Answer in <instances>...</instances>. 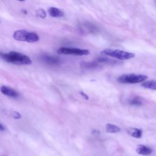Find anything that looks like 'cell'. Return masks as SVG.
I'll list each match as a JSON object with an SVG mask.
<instances>
[{
  "label": "cell",
  "mask_w": 156,
  "mask_h": 156,
  "mask_svg": "<svg viewBox=\"0 0 156 156\" xmlns=\"http://www.w3.org/2000/svg\"></svg>",
  "instance_id": "ffe728a7"
},
{
  "label": "cell",
  "mask_w": 156,
  "mask_h": 156,
  "mask_svg": "<svg viewBox=\"0 0 156 156\" xmlns=\"http://www.w3.org/2000/svg\"><path fill=\"white\" fill-rule=\"evenodd\" d=\"M22 11L23 12V14H27V11H26L25 9H22Z\"/></svg>",
  "instance_id": "d6986e66"
},
{
  "label": "cell",
  "mask_w": 156,
  "mask_h": 156,
  "mask_svg": "<svg viewBox=\"0 0 156 156\" xmlns=\"http://www.w3.org/2000/svg\"><path fill=\"white\" fill-rule=\"evenodd\" d=\"M148 76L143 74H123L118 78L117 81L121 84H137L142 82Z\"/></svg>",
  "instance_id": "277c9868"
},
{
  "label": "cell",
  "mask_w": 156,
  "mask_h": 156,
  "mask_svg": "<svg viewBox=\"0 0 156 156\" xmlns=\"http://www.w3.org/2000/svg\"><path fill=\"white\" fill-rule=\"evenodd\" d=\"M36 15L42 18H46L47 17V13L46 12H45V11L44 9H38L37 11H36Z\"/></svg>",
  "instance_id": "9a60e30c"
},
{
  "label": "cell",
  "mask_w": 156,
  "mask_h": 156,
  "mask_svg": "<svg viewBox=\"0 0 156 156\" xmlns=\"http://www.w3.org/2000/svg\"><path fill=\"white\" fill-rule=\"evenodd\" d=\"M42 59L45 62L51 65H57L60 62V60L59 58L55 56H49V55H43V56H42Z\"/></svg>",
  "instance_id": "52a82bcc"
},
{
  "label": "cell",
  "mask_w": 156,
  "mask_h": 156,
  "mask_svg": "<svg viewBox=\"0 0 156 156\" xmlns=\"http://www.w3.org/2000/svg\"><path fill=\"white\" fill-rule=\"evenodd\" d=\"M57 54L62 55H74V56H87L90 52L87 49H82L76 48H66L61 47L57 49Z\"/></svg>",
  "instance_id": "5b68a950"
},
{
  "label": "cell",
  "mask_w": 156,
  "mask_h": 156,
  "mask_svg": "<svg viewBox=\"0 0 156 156\" xmlns=\"http://www.w3.org/2000/svg\"><path fill=\"white\" fill-rule=\"evenodd\" d=\"M142 86L145 88L156 90V80H149L144 82L142 84Z\"/></svg>",
  "instance_id": "7c38bea8"
},
{
  "label": "cell",
  "mask_w": 156,
  "mask_h": 156,
  "mask_svg": "<svg viewBox=\"0 0 156 156\" xmlns=\"http://www.w3.org/2000/svg\"><path fill=\"white\" fill-rule=\"evenodd\" d=\"M101 54L106 56L117 58L119 60H129L134 58L135 56L132 53H129L127 51H122L120 49H105L101 51Z\"/></svg>",
  "instance_id": "3957f363"
},
{
  "label": "cell",
  "mask_w": 156,
  "mask_h": 156,
  "mask_svg": "<svg viewBox=\"0 0 156 156\" xmlns=\"http://www.w3.org/2000/svg\"><path fill=\"white\" fill-rule=\"evenodd\" d=\"M99 67V65L97 63L95 62H81L80 63V67L85 69L95 68Z\"/></svg>",
  "instance_id": "4fadbf2b"
},
{
  "label": "cell",
  "mask_w": 156,
  "mask_h": 156,
  "mask_svg": "<svg viewBox=\"0 0 156 156\" xmlns=\"http://www.w3.org/2000/svg\"><path fill=\"white\" fill-rule=\"evenodd\" d=\"M105 131L108 133H117L121 131V129L117 126L113 124H107L105 125Z\"/></svg>",
  "instance_id": "8fae6325"
},
{
  "label": "cell",
  "mask_w": 156,
  "mask_h": 156,
  "mask_svg": "<svg viewBox=\"0 0 156 156\" xmlns=\"http://www.w3.org/2000/svg\"><path fill=\"white\" fill-rule=\"evenodd\" d=\"M80 95H82V96L84 97V98H85V99H88V97L87 96V95H86V94H85V93H84V92H80Z\"/></svg>",
  "instance_id": "e0dca14e"
},
{
  "label": "cell",
  "mask_w": 156,
  "mask_h": 156,
  "mask_svg": "<svg viewBox=\"0 0 156 156\" xmlns=\"http://www.w3.org/2000/svg\"><path fill=\"white\" fill-rule=\"evenodd\" d=\"M4 130H5V127L2 124L0 123V131H4Z\"/></svg>",
  "instance_id": "ac0fdd59"
},
{
  "label": "cell",
  "mask_w": 156,
  "mask_h": 156,
  "mask_svg": "<svg viewBox=\"0 0 156 156\" xmlns=\"http://www.w3.org/2000/svg\"><path fill=\"white\" fill-rule=\"evenodd\" d=\"M15 40L20 42H26L28 43H34L38 42L40 37L38 35L32 32H28L25 30H18L13 34Z\"/></svg>",
  "instance_id": "7a4b0ae2"
},
{
  "label": "cell",
  "mask_w": 156,
  "mask_h": 156,
  "mask_svg": "<svg viewBox=\"0 0 156 156\" xmlns=\"http://www.w3.org/2000/svg\"><path fill=\"white\" fill-rule=\"evenodd\" d=\"M49 15L52 17H62L63 16V12L58 8L56 7H49L48 11Z\"/></svg>",
  "instance_id": "30bf717a"
},
{
  "label": "cell",
  "mask_w": 156,
  "mask_h": 156,
  "mask_svg": "<svg viewBox=\"0 0 156 156\" xmlns=\"http://www.w3.org/2000/svg\"><path fill=\"white\" fill-rule=\"evenodd\" d=\"M128 134L135 138H140L142 136V130L136 128H129L127 129Z\"/></svg>",
  "instance_id": "9c48e42d"
},
{
  "label": "cell",
  "mask_w": 156,
  "mask_h": 156,
  "mask_svg": "<svg viewBox=\"0 0 156 156\" xmlns=\"http://www.w3.org/2000/svg\"><path fill=\"white\" fill-rule=\"evenodd\" d=\"M136 151L138 154L148 155L153 153V150L143 145H138L136 147Z\"/></svg>",
  "instance_id": "ba28073f"
},
{
  "label": "cell",
  "mask_w": 156,
  "mask_h": 156,
  "mask_svg": "<svg viewBox=\"0 0 156 156\" xmlns=\"http://www.w3.org/2000/svg\"><path fill=\"white\" fill-rule=\"evenodd\" d=\"M11 115H12V117L15 119H20L22 118V115H20L18 112H16V111L13 112Z\"/></svg>",
  "instance_id": "2e32d148"
},
{
  "label": "cell",
  "mask_w": 156,
  "mask_h": 156,
  "mask_svg": "<svg viewBox=\"0 0 156 156\" xmlns=\"http://www.w3.org/2000/svg\"><path fill=\"white\" fill-rule=\"evenodd\" d=\"M0 57L7 62L18 65H26L32 63V60L30 57L22 53L15 51L7 53H0Z\"/></svg>",
  "instance_id": "6da1fadb"
},
{
  "label": "cell",
  "mask_w": 156,
  "mask_h": 156,
  "mask_svg": "<svg viewBox=\"0 0 156 156\" xmlns=\"http://www.w3.org/2000/svg\"><path fill=\"white\" fill-rule=\"evenodd\" d=\"M129 103L133 105H140L142 104V101L140 97H134L129 100Z\"/></svg>",
  "instance_id": "5bb4252c"
},
{
  "label": "cell",
  "mask_w": 156,
  "mask_h": 156,
  "mask_svg": "<svg viewBox=\"0 0 156 156\" xmlns=\"http://www.w3.org/2000/svg\"><path fill=\"white\" fill-rule=\"evenodd\" d=\"M0 90H1V93L3 95H6L7 97L16 98L19 95L18 93L16 91H15L14 89L7 86H5V85H3V86L0 88Z\"/></svg>",
  "instance_id": "8992f818"
}]
</instances>
